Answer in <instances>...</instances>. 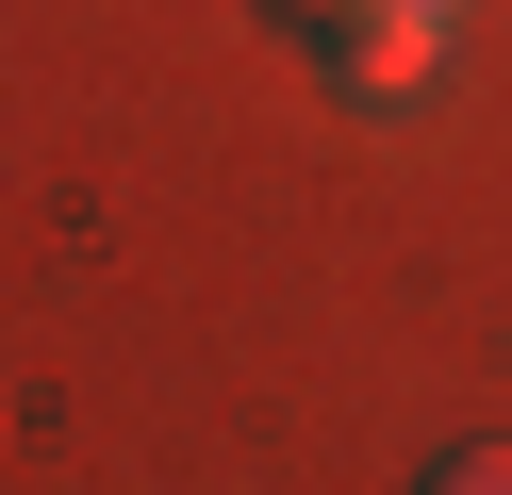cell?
Here are the masks:
<instances>
[{
    "mask_svg": "<svg viewBox=\"0 0 512 495\" xmlns=\"http://www.w3.org/2000/svg\"><path fill=\"white\" fill-rule=\"evenodd\" d=\"M265 17H281V33H298V50H314V33H347V17H380V0H265Z\"/></svg>",
    "mask_w": 512,
    "mask_h": 495,
    "instance_id": "cell-3",
    "label": "cell"
},
{
    "mask_svg": "<svg viewBox=\"0 0 512 495\" xmlns=\"http://www.w3.org/2000/svg\"><path fill=\"white\" fill-rule=\"evenodd\" d=\"M430 17H463V0H430Z\"/></svg>",
    "mask_w": 512,
    "mask_h": 495,
    "instance_id": "cell-4",
    "label": "cell"
},
{
    "mask_svg": "<svg viewBox=\"0 0 512 495\" xmlns=\"http://www.w3.org/2000/svg\"><path fill=\"white\" fill-rule=\"evenodd\" d=\"M413 495H512V446H446V462H430Z\"/></svg>",
    "mask_w": 512,
    "mask_h": 495,
    "instance_id": "cell-2",
    "label": "cell"
},
{
    "mask_svg": "<svg viewBox=\"0 0 512 495\" xmlns=\"http://www.w3.org/2000/svg\"><path fill=\"white\" fill-rule=\"evenodd\" d=\"M314 66H331V99L397 116V99H430V83H446V17H430V0H380V17L314 33Z\"/></svg>",
    "mask_w": 512,
    "mask_h": 495,
    "instance_id": "cell-1",
    "label": "cell"
}]
</instances>
